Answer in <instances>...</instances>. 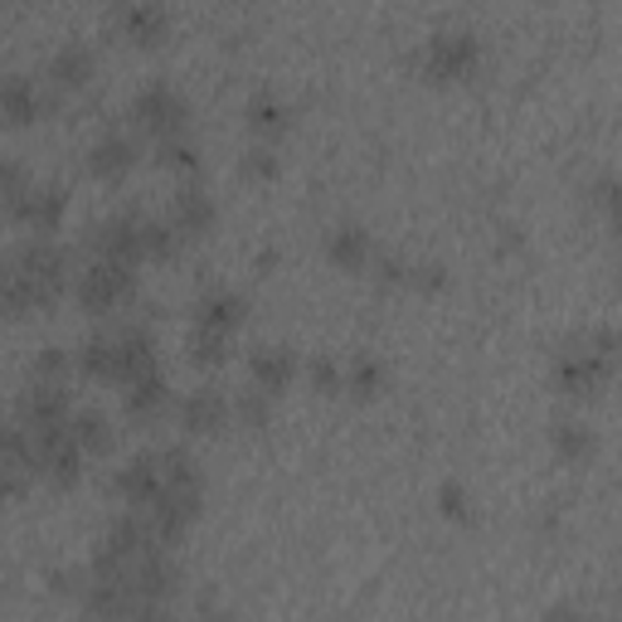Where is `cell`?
Instances as JSON below:
<instances>
[{
	"instance_id": "7402d4cb",
	"label": "cell",
	"mask_w": 622,
	"mask_h": 622,
	"mask_svg": "<svg viewBox=\"0 0 622 622\" xmlns=\"http://www.w3.org/2000/svg\"><path fill=\"white\" fill-rule=\"evenodd\" d=\"M122 404H127L132 418H156V414H161L166 409V380H161V370H156V375H146V380H137V384H127Z\"/></svg>"
},
{
	"instance_id": "8fae6325",
	"label": "cell",
	"mask_w": 622,
	"mask_h": 622,
	"mask_svg": "<svg viewBox=\"0 0 622 622\" xmlns=\"http://www.w3.org/2000/svg\"><path fill=\"white\" fill-rule=\"evenodd\" d=\"M132 579H137L142 603L151 608V603H161V598H171V593H176L180 569H176V559H171L166 550H151V554H142V559L132 564Z\"/></svg>"
},
{
	"instance_id": "5b68a950",
	"label": "cell",
	"mask_w": 622,
	"mask_h": 622,
	"mask_svg": "<svg viewBox=\"0 0 622 622\" xmlns=\"http://www.w3.org/2000/svg\"><path fill=\"white\" fill-rule=\"evenodd\" d=\"M142 224H146V219H137V214H112V219H103L93 234H88V248H93L103 263L137 268V258H146Z\"/></svg>"
},
{
	"instance_id": "6da1fadb",
	"label": "cell",
	"mask_w": 622,
	"mask_h": 622,
	"mask_svg": "<svg viewBox=\"0 0 622 622\" xmlns=\"http://www.w3.org/2000/svg\"><path fill=\"white\" fill-rule=\"evenodd\" d=\"M10 273H20V282L30 287V297H35V307H54V302L64 297V287H69V248L49 244V239H35L25 244L15 258H10Z\"/></svg>"
},
{
	"instance_id": "4316f807",
	"label": "cell",
	"mask_w": 622,
	"mask_h": 622,
	"mask_svg": "<svg viewBox=\"0 0 622 622\" xmlns=\"http://www.w3.org/2000/svg\"><path fill=\"white\" fill-rule=\"evenodd\" d=\"M161 166L166 171H180V176H195L200 171V151L195 146H185V142H161Z\"/></svg>"
},
{
	"instance_id": "d6986e66",
	"label": "cell",
	"mask_w": 622,
	"mask_h": 622,
	"mask_svg": "<svg viewBox=\"0 0 622 622\" xmlns=\"http://www.w3.org/2000/svg\"><path fill=\"white\" fill-rule=\"evenodd\" d=\"M69 428H73L78 448H83L88 457H108V452H112V423L98 409H78L69 418Z\"/></svg>"
},
{
	"instance_id": "7a4b0ae2",
	"label": "cell",
	"mask_w": 622,
	"mask_h": 622,
	"mask_svg": "<svg viewBox=\"0 0 622 622\" xmlns=\"http://www.w3.org/2000/svg\"><path fill=\"white\" fill-rule=\"evenodd\" d=\"M78 302H83L88 312H117V307H127L132 297H137V273H132V268H122V263H103V258H98L93 268H83V273H78Z\"/></svg>"
},
{
	"instance_id": "4fadbf2b",
	"label": "cell",
	"mask_w": 622,
	"mask_h": 622,
	"mask_svg": "<svg viewBox=\"0 0 622 622\" xmlns=\"http://www.w3.org/2000/svg\"><path fill=\"white\" fill-rule=\"evenodd\" d=\"M180 423H185V433H219L229 423V399L219 389H195L180 404Z\"/></svg>"
},
{
	"instance_id": "2e32d148",
	"label": "cell",
	"mask_w": 622,
	"mask_h": 622,
	"mask_svg": "<svg viewBox=\"0 0 622 622\" xmlns=\"http://www.w3.org/2000/svg\"><path fill=\"white\" fill-rule=\"evenodd\" d=\"M176 234H185V239H200V234H210L214 229V200L205 195V190H195V185H185L176 195Z\"/></svg>"
},
{
	"instance_id": "52a82bcc",
	"label": "cell",
	"mask_w": 622,
	"mask_h": 622,
	"mask_svg": "<svg viewBox=\"0 0 622 622\" xmlns=\"http://www.w3.org/2000/svg\"><path fill=\"white\" fill-rule=\"evenodd\" d=\"M608 370H613V360L598 355L588 341H579V346H569L559 355V370H554V375H559V389L564 394H593L598 384L608 380Z\"/></svg>"
},
{
	"instance_id": "30bf717a",
	"label": "cell",
	"mask_w": 622,
	"mask_h": 622,
	"mask_svg": "<svg viewBox=\"0 0 622 622\" xmlns=\"http://www.w3.org/2000/svg\"><path fill=\"white\" fill-rule=\"evenodd\" d=\"M69 389L64 384H44L35 380L20 399V423L25 428H54V423H69Z\"/></svg>"
},
{
	"instance_id": "9c48e42d",
	"label": "cell",
	"mask_w": 622,
	"mask_h": 622,
	"mask_svg": "<svg viewBox=\"0 0 622 622\" xmlns=\"http://www.w3.org/2000/svg\"><path fill=\"white\" fill-rule=\"evenodd\" d=\"M59 108V98L35 88L25 73H10L5 83H0V112H5V122H15V127H25V122H35L39 112Z\"/></svg>"
},
{
	"instance_id": "836d02e7",
	"label": "cell",
	"mask_w": 622,
	"mask_h": 622,
	"mask_svg": "<svg viewBox=\"0 0 622 622\" xmlns=\"http://www.w3.org/2000/svg\"><path fill=\"white\" fill-rule=\"evenodd\" d=\"M438 501H443V511H448L452 520L467 516V496H462V486H443V496H438Z\"/></svg>"
},
{
	"instance_id": "8992f818",
	"label": "cell",
	"mask_w": 622,
	"mask_h": 622,
	"mask_svg": "<svg viewBox=\"0 0 622 622\" xmlns=\"http://www.w3.org/2000/svg\"><path fill=\"white\" fill-rule=\"evenodd\" d=\"M423 69L433 78H467L477 69V39L452 30V35H433L423 49Z\"/></svg>"
},
{
	"instance_id": "484cf974",
	"label": "cell",
	"mask_w": 622,
	"mask_h": 622,
	"mask_svg": "<svg viewBox=\"0 0 622 622\" xmlns=\"http://www.w3.org/2000/svg\"><path fill=\"white\" fill-rule=\"evenodd\" d=\"M268 414H273V394H263L258 384H248V389L234 394V418H244L248 428H263Z\"/></svg>"
},
{
	"instance_id": "7c38bea8",
	"label": "cell",
	"mask_w": 622,
	"mask_h": 622,
	"mask_svg": "<svg viewBox=\"0 0 622 622\" xmlns=\"http://www.w3.org/2000/svg\"><path fill=\"white\" fill-rule=\"evenodd\" d=\"M132 166H137V142L122 137V132H108V137L88 151V171L98 180H122Z\"/></svg>"
},
{
	"instance_id": "ba28073f",
	"label": "cell",
	"mask_w": 622,
	"mask_h": 622,
	"mask_svg": "<svg viewBox=\"0 0 622 622\" xmlns=\"http://www.w3.org/2000/svg\"><path fill=\"white\" fill-rule=\"evenodd\" d=\"M112 341H117V384L156 375V341L146 326H122V331H112Z\"/></svg>"
},
{
	"instance_id": "603a6c76",
	"label": "cell",
	"mask_w": 622,
	"mask_h": 622,
	"mask_svg": "<svg viewBox=\"0 0 622 622\" xmlns=\"http://www.w3.org/2000/svg\"><path fill=\"white\" fill-rule=\"evenodd\" d=\"M331 258L341 268H350V273H360V268L370 263V234L365 229H350V224H346V229H336L331 234Z\"/></svg>"
},
{
	"instance_id": "4dcf8cb0",
	"label": "cell",
	"mask_w": 622,
	"mask_h": 622,
	"mask_svg": "<svg viewBox=\"0 0 622 622\" xmlns=\"http://www.w3.org/2000/svg\"><path fill=\"white\" fill-rule=\"evenodd\" d=\"M380 384H384V370L375 365V360H355V365L346 370V389L365 394V399H370V394L380 389Z\"/></svg>"
},
{
	"instance_id": "f546056e",
	"label": "cell",
	"mask_w": 622,
	"mask_h": 622,
	"mask_svg": "<svg viewBox=\"0 0 622 622\" xmlns=\"http://www.w3.org/2000/svg\"><path fill=\"white\" fill-rule=\"evenodd\" d=\"M69 365H73V360L64 355L59 346H49V350H39V355H35V380H44V384H64Z\"/></svg>"
},
{
	"instance_id": "f1b7e54d",
	"label": "cell",
	"mask_w": 622,
	"mask_h": 622,
	"mask_svg": "<svg viewBox=\"0 0 622 622\" xmlns=\"http://www.w3.org/2000/svg\"><path fill=\"white\" fill-rule=\"evenodd\" d=\"M224 350H229V336H219V331H200V326H195V336H190V355H195L200 365H219Z\"/></svg>"
},
{
	"instance_id": "e575fe53",
	"label": "cell",
	"mask_w": 622,
	"mask_h": 622,
	"mask_svg": "<svg viewBox=\"0 0 622 622\" xmlns=\"http://www.w3.org/2000/svg\"><path fill=\"white\" fill-rule=\"evenodd\" d=\"M200 622H229V618H219V613H210V618H200Z\"/></svg>"
},
{
	"instance_id": "277c9868",
	"label": "cell",
	"mask_w": 622,
	"mask_h": 622,
	"mask_svg": "<svg viewBox=\"0 0 622 622\" xmlns=\"http://www.w3.org/2000/svg\"><path fill=\"white\" fill-rule=\"evenodd\" d=\"M132 117H137V127L151 132L156 142H176L180 127H185V117H190V108H185V98H180L176 88L146 83L137 93V103H132Z\"/></svg>"
},
{
	"instance_id": "9a60e30c",
	"label": "cell",
	"mask_w": 622,
	"mask_h": 622,
	"mask_svg": "<svg viewBox=\"0 0 622 622\" xmlns=\"http://www.w3.org/2000/svg\"><path fill=\"white\" fill-rule=\"evenodd\" d=\"M64 205H69V195H64L59 185H35L30 190V200L20 205V219L44 239V234H54L64 224Z\"/></svg>"
},
{
	"instance_id": "e0dca14e",
	"label": "cell",
	"mask_w": 622,
	"mask_h": 622,
	"mask_svg": "<svg viewBox=\"0 0 622 622\" xmlns=\"http://www.w3.org/2000/svg\"><path fill=\"white\" fill-rule=\"evenodd\" d=\"M239 321H244V297H239V292H214V297H205L195 307V326H200V331L229 336Z\"/></svg>"
},
{
	"instance_id": "d4e9b609",
	"label": "cell",
	"mask_w": 622,
	"mask_h": 622,
	"mask_svg": "<svg viewBox=\"0 0 622 622\" xmlns=\"http://www.w3.org/2000/svg\"><path fill=\"white\" fill-rule=\"evenodd\" d=\"M248 127L258 132V137H278L282 127H287V108L278 103V98H253V103H248Z\"/></svg>"
},
{
	"instance_id": "44dd1931",
	"label": "cell",
	"mask_w": 622,
	"mask_h": 622,
	"mask_svg": "<svg viewBox=\"0 0 622 622\" xmlns=\"http://www.w3.org/2000/svg\"><path fill=\"white\" fill-rule=\"evenodd\" d=\"M117 25L127 30L137 44H156L166 35V10H156V5H122L117 10Z\"/></svg>"
},
{
	"instance_id": "ffe728a7",
	"label": "cell",
	"mask_w": 622,
	"mask_h": 622,
	"mask_svg": "<svg viewBox=\"0 0 622 622\" xmlns=\"http://www.w3.org/2000/svg\"><path fill=\"white\" fill-rule=\"evenodd\" d=\"M78 370H83L88 380L117 384V341H112V336H93V341L78 350Z\"/></svg>"
},
{
	"instance_id": "ac0fdd59",
	"label": "cell",
	"mask_w": 622,
	"mask_h": 622,
	"mask_svg": "<svg viewBox=\"0 0 622 622\" xmlns=\"http://www.w3.org/2000/svg\"><path fill=\"white\" fill-rule=\"evenodd\" d=\"M49 78L59 88H83L88 78H93V49H88V44H64L49 59Z\"/></svg>"
},
{
	"instance_id": "cb8c5ba5",
	"label": "cell",
	"mask_w": 622,
	"mask_h": 622,
	"mask_svg": "<svg viewBox=\"0 0 622 622\" xmlns=\"http://www.w3.org/2000/svg\"><path fill=\"white\" fill-rule=\"evenodd\" d=\"M550 438H554V452H559V457H569V462H584L588 452H593V438H588V428L574 423V418H559Z\"/></svg>"
},
{
	"instance_id": "83f0119b",
	"label": "cell",
	"mask_w": 622,
	"mask_h": 622,
	"mask_svg": "<svg viewBox=\"0 0 622 622\" xmlns=\"http://www.w3.org/2000/svg\"><path fill=\"white\" fill-rule=\"evenodd\" d=\"M142 244H146V258H171L176 253V224L146 219L142 224Z\"/></svg>"
},
{
	"instance_id": "d6a6232c",
	"label": "cell",
	"mask_w": 622,
	"mask_h": 622,
	"mask_svg": "<svg viewBox=\"0 0 622 622\" xmlns=\"http://www.w3.org/2000/svg\"><path fill=\"white\" fill-rule=\"evenodd\" d=\"M312 380L321 384V389H346V380H341V370L331 365V360H316L312 365Z\"/></svg>"
},
{
	"instance_id": "5bb4252c",
	"label": "cell",
	"mask_w": 622,
	"mask_h": 622,
	"mask_svg": "<svg viewBox=\"0 0 622 622\" xmlns=\"http://www.w3.org/2000/svg\"><path fill=\"white\" fill-rule=\"evenodd\" d=\"M248 375H253V384L263 394H278L292 384V375H297V360H292L287 346H263V350H253V360H248Z\"/></svg>"
},
{
	"instance_id": "1f68e13d",
	"label": "cell",
	"mask_w": 622,
	"mask_h": 622,
	"mask_svg": "<svg viewBox=\"0 0 622 622\" xmlns=\"http://www.w3.org/2000/svg\"><path fill=\"white\" fill-rule=\"evenodd\" d=\"M278 171V156L273 151H263V146H258V151H248V161H244V176H253V180H268Z\"/></svg>"
},
{
	"instance_id": "3957f363",
	"label": "cell",
	"mask_w": 622,
	"mask_h": 622,
	"mask_svg": "<svg viewBox=\"0 0 622 622\" xmlns=\"http://www.w3.org/2000/svg\"><path fill=\"white\" fill-rule=\"evenodd\" d=\"M30 438H35V452H39V477L54 486H73L78 472H83V457H88V452L78 448L73 428L69 423L30 428Z\"/></svg>"
}]
</instances>
